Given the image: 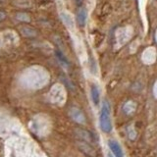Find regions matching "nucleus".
Instances as JSON below:
<instances>
[{
  "label": "nucleus",
  "instance_id": "f257e3e1",
  "mask_svg": "<svg viewBox=\"0 0 157 157\" xmlns=\"http://www.w3.org/2000/svg\"><path fill=\"white\" fill-rule=\"evenodd\" d=\"M99 126L101 131L104 132L105 134H109L112 131L111 107L107 100H104L102 103V108L99 116Z\"/></svg>",
  "mask_w": 157,
  "mask_h": 157
},
{
  "label": "nucleus",
  "instance_id": "f03ea898",
  "mask_svg": "<svg viewBox=\"0 0 157 157\" xmlns=\"http://www.w3.org/2000/svg\"><path fill=\"white\" fill-rule=\"evenodd\" d=\"M86 18H87V11L85 7H82L78 9L77 13V23L81 28H83L86 24Z\"/></svg>",
  "mask_w": 157,
  "mask_h": 157
},
{
  "label": "nucleus",
  "instance_id": "7ed1b4c3",
  "mask_svg": "<svg viewBox=\"0 0 157 157\" xmlns=\"http://www.w3.org/2000/svg\"><path fill=\"white\" fill-rule=\"evenodd\" d=\"M108 145H109L110 149L112 151V153L114 154L115 157H124V153H123V150L121 148L120 144H118L115 140H109L108 142Z\"/></svg>",
  "mask_w": 157,
  "mask_h": 157
},
{
  "label": "nucleus",
  "instance_id": "20e7f679",
  "mask_svg": "<svg viewBox=\"0 0 157 157\" xmlns=\"http://www.w3.org/2000/svg\"><path fill=\"white\" fill-rule=\"evenodd\" d=\"M90 96L94 105H98L100 102V91L96 85H92L90 87Z\"/></svg>",
  "mask_w": 157,
  "mask_h": 157
},
{
  "label": "nucleus",
  "instance_id": "39448f33",
  "mask_svg": "<svg viewBox=\"0 0 157 157\" xmlns=\"http://www.w3.org/2000/svg\"><path fill=\"white\" fill-rule=\"evenodd\" d=\"M70 114H71V117L73 118V120H75L78 123H83L86 121L83 113L80 109H78V108H75V107L72 108L70 111Z\"/></svg>",
  "mask_w": 157,
  "mask_h": 157
},
{
  "label": "nucleus",
  "instance_id": "423d86ee",
  "mask_svg": "<svg viewBox=\"0 0 157 157\" xmlns=\"http://www.w3.org/2000/svg\"><path fill=\"white\" fill-rule=\"evenodd\" d=\"M77 136L80 140H82V141L86 142V144H90L92 141V136L88 132L85 131V130H82V129H78L77 130Z\"/></svg>",
  "mask_w": 157,
  "mask_h": 157
},
{
  "label": "nucleus",
  "instance_id": "0eeeda50",
  "mask_svg": "<svg viewBox=\"0 0 157 157\" xmlns=\"http://www.w3.org/2000/svg\"><path fill=\"white\" fill-rule=\"evenodd\" d=\"M20 31H21L23 36H26V37H36V34H37L36 31L33 28L27 27V26L21 27L20 28Z\"/></svg>",
  "mask_w": 157,
  "mask_h": 157
},
{
  "label": "nucleus",
  "instance_id": "6e6552de",
  "mask_svg": "<svg viewBox=\"0 0 157 157\" xmlns=\"http://www.w3.org/2000/svg\"><path fill=\"white\" fill-rule=\"evenodd\" d=\"M55 54H56V56H57V58H58V60L60 61L63 65H66V66H68L69 65V61H68V59L66 58V56L64 55L63 54V52H61L60 50H57L55 51Z\"/></svg>",
  "mask_w": 157,
  "mask_h": 157
},
{
  "label": "nucleus",
  "instance_id": "1a4fd4ad",
  "mask_svg": "<svg viewBox=\"0 0 157 157\" xmlns=\"http://www.w3.org/2000/svg\"><path fill=\"white\" fill-rule=\"evenodd\" d=\"M16 18L21 22H26V23L31 22V17L26 13H18L16 15Z\"/></svg>",
  "mask_w": 157,
  "mask_h": 157
},
{
  "label": "nucleus",
  "instance_id": "9d476101",
  "mask_svg": "<svg viewBox=\"0 0 157 157\" xmlns=\"http://www.w3.org/2000/svg\"><path fill=\"white\" fill-rule=\"evenodd\" d=\"M5 19H6V13L4 11H0V22H2Z\"/></svg>",
  "mask_w": 157,
  "mask_h": 157
}]
</instances>
